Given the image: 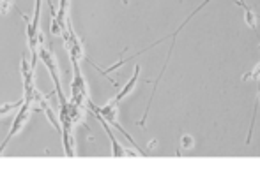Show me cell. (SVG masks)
I'll use <instances>...</instances> for the list:
<instances>
[{"instance_id":"6da1fadb","label":"cell","mask_w":260,"mask_h":169,"mask_svg":"<svg viewBox=\"0 0 260 169\" xmlns=\"http://www.w3.org/2000/svg\"><path fill=\"white\" fill-rule=\"evenodd\" d=\"M38 55L41 58V62L46 65V69L50 71L55 83V90H57V95L60 99V106H68V99L66 95L62 94V88H60V78H58V64H57V58H55L53 51L50 48L45 46V35L39 32V46H38Z\"/></svg>"},{"instance_id":"7a4b0ae2","label":"cell","mask_w":260,"mask_h":169,"mask_svg":"<svg viewBox=\"0 0 260 169\" xmlns=\"http://www.w3.org/2000/svg\"><path fill=\"white\" fill-rule=\"evenodd\" d=\"M30 113H32V108H30V101H27L25 99L23 101V104L18 108V115L14 116V120H13V125H11L9 129V132H7V136L4 138V141H2V145H0V153L6 150V146L9 145V141L14 138V136L18 134V132L23 129V125L27 123V120H28V116H30Z\"/></svg>"},{"instance_id":"3957f363","label":"cell","mask_w":260,"mask_h":169,"mask_svg":"<svg viewBox=\"0 0 260 169\" xmlns=\"http://www.w3.org/2000/svg\"><path fill=\"white\" fill-rule=\"evenodd\" d=\"M94 113V116H96L98 120H100V123L103 125V129L106 131V134H108V138H110V141H112V155L113 157H126L127 153H131V155H135V152H129V150H126L122 145H120L119 141H117L115 138H113V132H112V129H110L108 125V122L103 118V116L100 115V113H96V111H92Z\"/></svg>"},{"instance_id":"277c9868","label":"cell","mask_w":260,"mask_h":169,"mask_svg":"<svg viewBox=\"0 0 260 169\" xmlns=\"http://www.w3.org/2000/svg\"><path fill=\"white\" fill-rule=\"evenodd\" d=\"M138 78H140V65H135V72H133V76H131V79L124 85L122 90H120L110 102H112V104H115V106H119V102L122 101V99H126L127 95L135 90V87H137V83H138Z\"/></svg>"},{"instance_id":"5b68a950","label":"cell","mask_w":260,"mask_h":169,"mask_svg":"<svg viewBox=\"0 0 260 169\" xmlns=\"http://www.w3.org/2000/svg\"><path fill=\"white\" fill-rule=\"evenodd\" d=\"M236 4L239 7H243V11H244V23L248 25V27L251 28V30H257V23H258V16L257 14L251 11V7L248 6L246 2H243V0H236Z\"/></svg>"},{"instance_id":"8992f818","label":"cell","mask_w":260,"mask_h":169,"mask_svg":"<svg viewBox=\"0 0 260 169\" xmlns=\"http://www.w3.org/2000/svg\"><path fill=\"white\" fill-rule=\"evenodd\" d=\"M258 104H260V85H258L257 99H255V106H253V115H251V125H250V132H248V138H246V143H248V145H250V143H251V134H253L255 120H257V113H258Z\"/></svg>"},{"instance_id":"52a82bcc","label":"cell","mask_w":260,"mask_h":169,"mask_svg":"<svg viewBox=\"0 0 260 169\" xmlns=\"http://www.w3.org/2000/svg\"><path fill=\"white\" fill-rule=\"evenodd\" d=\"M193 146H195V139H193V136L182 134L181 136V145H179V150H177V157H181V150H191Z\"/></svg>"},{"instance_id":"ba28073f","label":"cell","mask_w":260,"mask_h":169,"mask_svg":"<svg viewBox=\"0 0 260 169\" xmlns=\"http://www.w3.org/2000/svg\"><path fill=\"white\" fill-rule=\"evenodd\" d=\"M25 99H20L18 102H7V104H0V116H6L9 115L11 111H14V109H18L21 104H23Z\"/></svg>"},{"instance_id":"9c48e42d","label":"cell","mask_w":260,"mask_h":169,"mask_svg":"<svg viewBox=\"0 0 260 169\" xmlns=\"http://www.w3.org/2000/svg\"><path fill=\"white\" fill-rule=\"evenodd\" d=\"M241 81H260V62L251 69L250 72L241 76Z\"/></svg>"},{"instance_id":"30bf717a","label":"cell","mask_w":260,"mask_h":169,"mask_svg":"<svg viewBox=\"0 0 260 169\" xmlns=\"http://www.w3.org/2000/svg\"><path fill=\"white\" fill-rule=\"evenodd\" d=\"M11 6H13V2H9V0H0V14L9 13Z\"/></svg>"},{"instance_id":"8fae6325","label":"cell","mask_w":260,"mask_h":169,"mask_svg":"<svg viewBox=\"0 0 260 169\" xmlns=\"http://www.w3.org/2000/svg\"><path fill=\"white\" fill-rule=\"evenodd\" d=\"M122 4H127V0H122Z\"/></svg>"},{"instance_id":"7c38bea8","label":"cell","mask_w":260,"mask_h":169,"mask_svg":"<svg viewBox=\"0 0 260 169\" xmlns=\"http://www.w3.org/2000/svg\"><path fill=\"white\" fill-rule=\"evenodd\" d=\"M9 2H14V0H9Z\"/></svg>"}]
</instances>
